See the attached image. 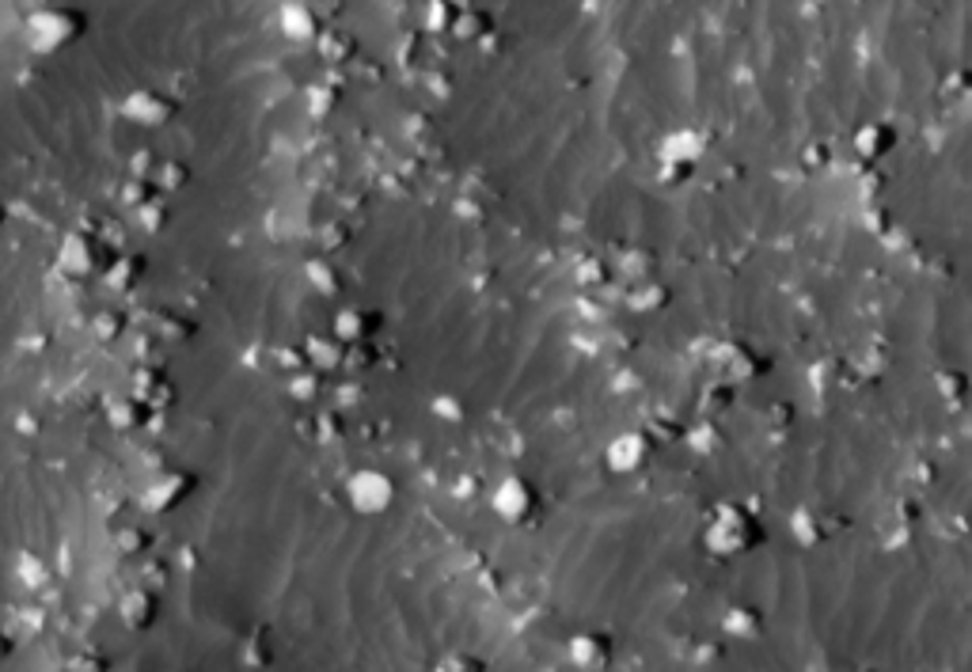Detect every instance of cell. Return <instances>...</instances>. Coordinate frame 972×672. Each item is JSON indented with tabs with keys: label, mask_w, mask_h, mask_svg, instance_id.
<instances>
[{
	"label": "cell",
	"mask_w": 972,
	"mask_h": 672,
	"mask_svg": "<svg viewBox=\"0 0 972 672\" xmlns=\"http://www.w3.org/2000/svg\"><path fill=\"white\" fill-rule=\"evenodd\" d=\"M354 483L357 486H350V494H357V498H354L357 510L376 513V510H384V505L392 502V483H387L384 475L369 472V475H357Z\"/></svg>",
	"instance_id": "cell-1"
}]
</instances>
